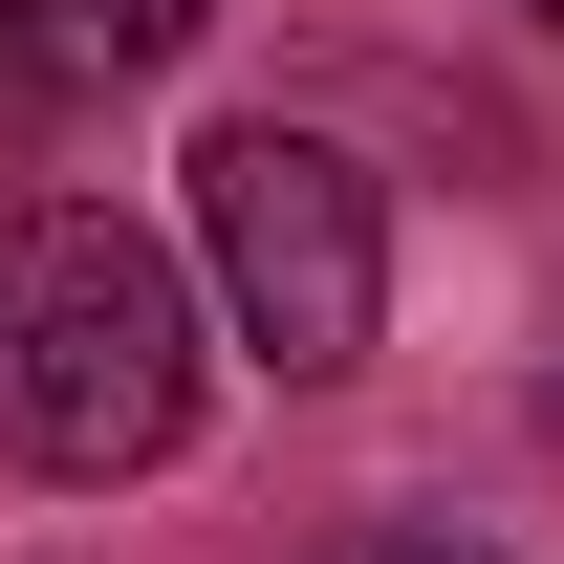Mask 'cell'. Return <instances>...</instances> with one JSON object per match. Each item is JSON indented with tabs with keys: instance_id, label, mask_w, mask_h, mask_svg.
I'll return each instance as SVG.
<instances>
[{
	"instance_id": "1",
	"label": "cell",
	"mask_w": 564,
	"mask_h": 564,
	"mask_svg": "<svg viewBox=\"0 0 564 564\" xmlns=\"http://www.w3.org/2000/svg\"><path fill=\"white\" fill-rule=\"evenodd\" d=\"M196 434V304L109 196L0 217V456L22 478H152Z\"/></svg>"
},
{
	"instance_id": "2",
	"label": "cell",
	"mask_w": 564,
	"mask_h": 564,
	"mask_svg": "<svg viewBox=\"0 0 564 564\" xmlns=\"http://www.w3.org/2000/svg\"><path fill=\"white\" fill-rule=\"evenodd\" d=\"M196 261H217V326L282 369V391H326L369 369V304H391V217L326 131H217L196 152Z\"/></svg>"
},
{
	"instance_id": "3",
	"label": "cell",
	"mask_w": 564,
	"mask_h": 564,
	"mask_svg": "<svg viewBox=\"0 0 564 564\" xmlns=\"http://www.w3.org/2000/svg\"><path fill=\"white\" fill-rule=\"evenodd\" d=\"M0 22H22L66 87H131V66H174V44H196V0H0Z\"/></svg>"
},
{
	"instance_id": "4",
	"label": "cell",
	"mask_w": 564,
	"mask_h": 564,
	"mask_svg": "<svg viewBox=\"0 0 564 564\" xmlns=\"http://www.w3.org/2000/svg\"><path fill=\"white\" fill-rule=\"evenodd\" d=\"M44 87H66V66H44V44L0 22V174H22V131H44Z\"/></svg>"
},
{
	"instance_id": "5",
	"label": "cell",
	"mask_w": 564,
	"mask_h": 564,
	"mask_svg": "<svg viewBox=\"0 0 564 564\" xmlns=\"http://www.w3.org/2000/svg\"><path fill=\"white\" fill-rule=\"evenodd\" d=\"M391 564H456V543H391Z\"/></svg>"
},
{
	"instance_id": "6",
	"label": "cell",
	"mask_w": 564,
	"mask_h": 564,
	"mask_svg": "<svg viewBox=\"0 0 564 564\" xmlns=\"http://www.w3.org/2000/svg\"><path fill=\"white\" fill-rule=\"evenodd\" d=\"M543 22H564V0H543Z\"/></svg>"
}]
</instances>
